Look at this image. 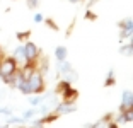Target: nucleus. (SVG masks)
<instances>
[{"mask_svg": "<svg viewBox=\"0 0 133 128\" xmlns=\"http://www.w3.org/2000/svg\"><path fill=\"white\" fill-rule=\"evenodd\" d=\"M29 128H44V123L41 120H36V121H32V125Z\"/></svg>", "mask_w": 133, "mask_h": 128, "instance_id": "nucleus-21", "label": "nucleus"}, {"mask_svg": "<svg viewBox=\"0 0 133 128\" xmlns=\"http://www.w3.org/2000/svg\"><path fill=\"white\" fill-rule=\"evenodd\" d=\"M82 2H85L87 7H92V5H94V2H97V0H82Z\"/></svg>", "mask_w": 133, "mask_h": 128, "instance_id": "nucleus-26", "label": "nucleus"}, {"mask_svg": "<svg viewBox=\"0 0 133 128\" xmlns=\"http://www.w3.org/2000/svg\"><path fill=\"white\" fill-rule=\"evenodd\" d=\"M34 114H36V109H34V108H31V109H28V111H24L21 118L24 120V123H28V121H31L32 118H34Z\"/></svg>", "mask_w": 133, "mask_h": 128, "instance_id": "nucleus-15", "label": "nucleus"}, {"mask_svg": "<svg viewBox=\"0 0 133 128\" xmlns=\"http://www.w3.org/2000/svg\"><path fill=\"white\" fill-rule=\"evenodd\" d=\"M119 53L125 55V56H131V53H133V43H126V44H123V46L119 48Z\"/></svg>", "mask_w": 133, "mask_h": 128, "instance_id": "nucleus-13", "label": "nucleus"}, {"mask_svg": "<svg viewBox=\"0 0 133 128\" xmlns=\"http://www.w3.org/2000/svg\"><path fill=\"white\" fill-rule=\"evenodd\" d=\"M43 99H44V92L43 94H31V96H29V103H31L32 108L39 106L41 103H43Z\"/></svg>", "mask_w": 133, "mask_h": 128, "instance_id": "nucleus-12", "label": "nucleus"}, {"mask_svg": "<svg viewBox=\"0 0 133 128\" xmlns=\"http://www.w3.org/2000/svg\"><path fill=\"white\" fill-rule=\"evenodd\" d=\"M12 2H17V0H12Z\"/></svg>", "mask_w": 133, "mask_h": 128, "instance_id": "nucleus-31", "label": "nucleus"}, {"mask_svg": "<svg viewBox=\"0 0 133 128\" xmlns=\"http://www.w3.org/2000/svg\"><path fill=\"white\" fill-rule=\"evenodd\" d=\"M56 70H58V74H60V75H65L66 72L74 70V67H72V63L68 62V60H63V62L56 63Z\"/></svg>", "mask_w": 133, "mask_h": 128, "instance_id": "nucleus-9", "label": "nucleus"}, {"mask_svg": "<svg viewBox=\"0 0 133 128\" xmlns=\"http://www.w3.org/2000/svg\"><path fill=\"white\" fill-rule=\"evenodd\" d=\"M17 70H19V65L16 63V60L12 56H4L0 60V80L5 85H12L14 87Z\"/></svg>", "mask_w": 133, "mask_h": 128, "instance_id": "nucleus-1", "label": "nucleus"}, {"mask_svg": "<svg viewBox=\"0 0 133 128\" xmlns=\"http://www.w3.org/2000/svg\"><path fill=\"white\" fill-rule=\"evenodd\" d=\"M111 120H113V116H111V114H106V116H102L101 120L96 121L94 125H90V128H108Z\"/></svg>", "mask_w": 133, "mask_h": 128, "instance_id": "nucleus-10", "label": "nucleus"}, {"mask_svg": "<svg viewBox=\"0 0 133 128\" xmlns=\"http://www.w3.org/2000/svg\"><path fill=\"white\" fill-rule=\"evenodd\" d=\"M4 58V50H2V46H0V60Z\"/></svg>", "mask_w": 133, "mask_h": 128, "instance_id": "nucleus-28", "label": "nucleus"}, {"mask_svg": "<svg viewBox=\"0 0 133 128\" xmlns=\"http://www.w3.org/2000/svg\"><path fill=\"white\" fill-rule=\"evenodd\" d=\"M96 17H97V16H96V14H94L92 10H87V12H85V19H89V21H94Z\"/></svg>", "mask_w": 133, "mask_h": 128, "instance_id": "nucleus-24", "label": "nucleus"}, {"mask_svg": "<svg viewBox=\"0 0 133 128\" xmlns=\"http://www.w3.org/2000/svg\"><path fill=\"white\" fill-rule=\"evenodd\" d=\"M22 48H24V56H26V63H36L39 58V55H41V51H39L38 44L32 41H24L22 43Z\"/></svg>", "mask_w": 133, "mask_h": 128, "instance_id": "nucleus-3", "label": "nucleus"}, {"mask_svg": "<svg viewBox=\"0 0 133 128\" xmlns=\"http://www.w3.org/2000/svg\"><path fill=\"white\" fill-rule=\"evenodd\" d=\"M60 96H62V101H72V103H75L77 101V97H78V92H77V89H74V87H66L65 91H62L60 92Z\"/></svg>", "mask_w": 133, "mask_h": 128, "instance_id": "nucleus-6", "label": "nucleus"}, {"mask_svg": "<svg viewBox=\"0 0 133 128\" xmlns=\"http://www.w3.org/2000/svg\"><path fill=\"white\" fill-rule=\"evenodd\" d=\"M44 21H46V24H48V26L51 27V29H55V31H56V29H58V26H56V24L53 22V21H50V19H44Z\"/></svg>", "mask_w": 133, "mask_h": 128, "instance_id": "nucleus-25", "label": "nucleus"}, {"mask_svg": "<svg viewBox=\"0 0 133 128\" xmlns=\"http://www.w3.org/2000/svg\"><path fill=\"white\" fill-rule=\"evenodd\" d=\"M0 128H9V125H0Z\"/></svg>", "mask_w": 133, "mask_h": 128, "instance_id": "nucleus-29", "label": "nucleus"}, {"mask_svg": "<svg viewBox=\"0 0 133 128\" xmlns=\"http://www.w3.org/2000/svg\"><path fill=\"white\" fill-rule=\"evenodd\" d=\"M133 109V92L131 89H125L121 92V103H119V111Z\"/></svg>", "mask_w": 133, "mask_h": 128, "instance_id": "nucleus-5", "label": "nucleus"}, {"mask_svg": "<svg viewBox=\"0 0 133 128\" xmlns=\"http://www.w3.org/2000/svg\"><path fill=\"white\" fill-rule=\"evenodd\" d=\"M28 82H29V87H31V94H43L44 92V75L38 68L32 72V75L28 79Z\"/></svg>", "mask_w": 133, "mask_h": 128, "instance_id": "nucleus-2", "label": "nucleus"}, {"mask_svg": "<svg viewBox=\"0 0 133 128\" xmlns=\"http://www.w3.org/2000/svg\"><path fill=\"white\" fill-rule=\"evenodd\" d=\"M19 128H29V126H24V125H21V126Z\"/></svg>", "mask_w": 133, "mask_h": 128, "instance_id": "nucleus-30", "label": "nucleus"}, {"mask_svg": "<svg viewBox=\"0 0 133 128\" xmlns=\"http://www.w3.org/2000/svg\"><path fill=\"white\" fill-rule=\"evenodd\" d=\"M29 34H31V31H21V33H17L16 34V38H17V41H28L29 39Z\"/></svg>", "mask_w": 133, "mask_h": 128, "instance_id": "nucleus-17", "label": "nucleus"}, {"mask_svg": "<svg viewBox=\"0 0 133 128\" xmlns=\"http://www.w3.org/2000/svg\"><path fill=\"white\" fill-rule=\"evenodd\" d=\"M34 22H36V24L44 22V16H43V14H39V12H38V14H34Z\"/></svg>", "mask_w": 133, "mask_h": 128, "instance_id": "nucleus-22", "label": "nucleus"}, {"mask_svg": "<svg viewBox=\"0 0 133 128\" xmlns=\"http://www.w3.org/2000/svg\"><path fill=\"white\" fill-rule=\"evenodd\" d=\"M118 26H119V31H131L133 33V21H131V17L123 19L121 22L118 24Z\"/></svg>", "mask_w": 133, "mask_h": 128, "instance_id": "nucleus-11", "label": "nucleus"}, {"mask_svg": "<svg viewBox=\"0 0 133 128\" xmlns=\"http://www.w3.org/2000/svg\"><path fill=\"white\" fill-rule=\"evenodd\" d=\"M114 70L109 68V72H108V75H106V80H104V87H109V85H114Z\"/></svg>", "mask_w": 133, "mask_h": 128, "instance_id": "nucleus-14", "label": "nucleus"}, {"mask_svg": "<svg viewBox=\"0 0 133 128\" xmlns=\"http://www.w3.org/2000/svg\"><path fill=\"white\" fill-rule=\"evenodd\" d=\"M70 85H72V84H68L66 80H60V82H58V85H56V92L60 94L62 91H65L66 87H70Z\"/></svg>", "mask_w": 133, "mask_h": 128, "instance_id": "nucleus-18", "label": "nucleus"}, {"mask_svg": "<svg viewBox=\"0 0 133 128\" xmlns=\"http://www.w3.org/2000/svg\"><path fill=\"white\" fill-rule=\"evenodd\" d=\"M68 2H70V4H80L82 0H68Z\"/></svg>", "mask_w": 133, "mask_h": 128, "instance_id": "nucleus-27", "label": "nucleus"}, {"mask_svg": "<svg viewBox=\"0 0 133 128\" xmlns=\"http://www.w3.org/2000/svg\"><path fill=\"white\" fill-rule=\"evenodd\" d=\"M53 111H55L58 116H62V114H70V113L77 111V104L72 103V101H58Z\"/></svg>", "mask_w": 133, "mask_h": 128, "instance_id": "nucleus-4", "label": "nucleus"}, {"mask_svg": "<svg viewBox=\"0 0 133 128\" xmlns=\"http://www.w3.org/2000/svg\"><path fill=\"white\" fill-rule=\"evenodd\" d=\"M55 60H56V63L63 62V60H68V50H66V46H56L55 48Z\"/></svg>", "mask_w": 133, "mask_h": 128, "instance_id": "nucleus-8", "label": "nucleus"}, {"mask_svg": "<svg viewBox=\"0 0 133 128\" xmlns=\"http://www.w3.org/2000/svg\"><path fill=\"white\" fill-rule=\"evenodd\" d=\"M131 36H133V33L131 31H119V39H131Z\"/></svg>", "mask_w": 133, "mask_h": 128, "instance_id": "nucleus-20", "label": "nucleus"}, {"mask_svg": "<svg viewBox=\"0 0 133 128\" xmlns=\"http://www.w3.org/2000/svg\"><path fill=\"white\" fill-rule=\"evenodd\" d=\"M7 123L9 125H12V123L14 125H24V120L21 116H12L10 114V116H7Z\"/></svg>", "mask_w": 133, "mask_h": 128, "instance_id": "nucleus-16", "label": "nucleus"}, {"mask_svg": "<svg viewBox=\"0 0 133 128\" xmlns=\"http://www.w3.org/2000/svg\"><path fill=\"white\" fill-rule=\"evenodd\" d=\"M12 58L16 60V63H17L19 67L26 65V56H24V48H22V44H19L17 48H14V53H12Z\"/></svg>", "mask_w": 133, "mask_h": 128, "instance_id": "nucleus-7", "label": "nucleus"}, {"mask_svg": "<svg viewBox=\"0 0 133 128\" xmlns=\"http://www.w3.org/2000/svg\"><path fill=\"white\" fill-rule=\"evenodd\" d=\"M0 114H5V116H10V114H12V109L9 108V106H7V108H0Z\"/></svg>", "mask_w": 133, "mask_h": 128, "instance_id": "nucleus-23", "label": "nucleus"}, {"mask_svg": "<svg viewBox=\"0 0 133 128\" xmlns=\"http://www.w3.org/2000/svg\"><path fill=\"white\" fill-rule=\"evenodd\" d=\"M39 2L41 0H26V5H28V9H38Z\"/></svg>", "mask_w": 133, "mask_h": 128, "instance_id": "nucleus-19", "label": "nucleus"}]
</instances>
